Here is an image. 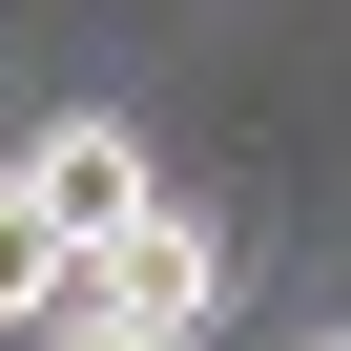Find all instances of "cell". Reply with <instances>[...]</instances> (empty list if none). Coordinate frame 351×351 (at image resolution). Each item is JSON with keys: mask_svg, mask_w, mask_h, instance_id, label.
<instances>
[{"mask_svg": "<svg viewBox=\"0 0 351 351\" xmlns=\"http://www.w3.org/2000/svg\"><path fill=\"white\" fill-rule=\"evenodd\" d=\"M21 207L62 228V269H104V248L165 207V145H145V124H104V104H62V124H21Z\"/></svg>", "mask_w": 351, "mask_h": 351, "instance_id": "6da1fadb", "label": "cell"}, {"mask_svg": "<svg viewBox=\"0 0 351 351\" xmlns=\"http://www.w3.org/2000/svg\"><path fill=\"white\" fill-rule=\"evenodd\" d=\"M0 310H62V228L21 207V165H0Z\"/></svg>", "mask_w": 351, "mask_h": 351, "instance_id": "7a4b0ae2", "label": "cell"}, {"mask_svg": "<svg viewBox=\"0 0 351 351\" xmlns=\"http://www.w3.org/2000/svg\"><path fill=\"white\" fill-rule=\"evenodd\" d=\"M62 351H207L186 310H62Z\"/></svg>", "mask_w": 351, "mask_h": 351, "instance_id": "3957f363", "label": "cell"}, {"mask_svg": "<svg viewBox=\"0 0 351 351\" xmlns=\"http://www.w3.org/2000/svg\"><path fill=\"white\" fill-rule=\"evenodd\" d=\"M0 351H62V310H0Z\"/></svg>", "mask_w": 351, "mask_h": 351, "instance_id": "277c9868", "label": "cell"}, {"mask_svg": "<svg viewBox=\"0 0 351 351\" xmlns=\"http://www.w3.org/2000/svg\"><path fill=\"white\" fill-rule=\"evenodd\" d=\"M310 351H351V330H310Z\"/></svg>", "mask_w": 351, "mask_h": 351, "instance_id": "5b68a950", "label": "cell"}]
</instances>
